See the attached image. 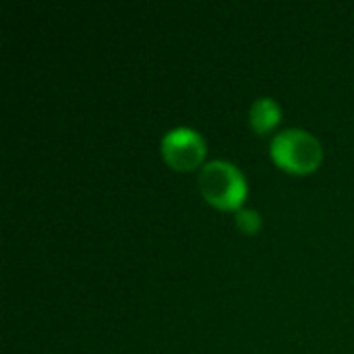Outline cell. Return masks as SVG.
<instances>
[{
    "label": "cell",
    "instance_id": "3957f363",
    "mask_svg": "<svg viewBox=\"0 0 354 354\" xmlns=\"http://www.w3.org/2000/svg\"><path fill=\"white\" fill-rule=\"evenodd\" d=\"M205 153L201 135L189 127H176L162 137V156L176 170L195 168Z\"/></svg>",
    "mask_w": 354,
    "mask_h": 354
},
{
    "label": "cell",
    "instance_id": "5b68a950",
    "mask_svg": "<svg viewBox=\"0 0 354 354\" xmlns=\"http://www.w3.org/2000/svg\"><path fill=\"white\" fill-rule=\"evenodd\" d=\"M236 226H239L243 232L253 234V232L261 226V218H259V214H257L255 209L243 207V209L236 212Z\"/></svg>",
    "mask_w": 354,
    "mask_h": 354
},
{
    "label": "cell",
    "instance_id": "6da1fadb",
    "mask_svg": "<svg viewBox=\"0 0 354 354\" xmlns=\"http://www.w3.org/2000/svg\"><path fill=\"white\" fill-rule=\"evenodd\" d=\"M199 191L216 207L230 209L243 203L247 195V185L236 166L224 160L207 162L199 172Z\"/></svg>",
    "mask_w": 354,
    "mask_h": 354
},
{
    "label": "cell",
    "instance_id": "277c9868",
    "mask_svg": "<svg viewBox=\"0 0 354 354\" xmlns=\"http://www.w3.org/2000/svg\"><path fill=\"white\" fill-rule=\"evenodd\" d=\"M251 124L257 133H266L270 131L278 118H280V106L272 100V97H259L253 102L251 112H249Z\"/></svg>",
    "mask_w": 354,
    "mask_h": 354
},
{
    "label": "cell",
    "instance_id": "7a4b0ae2",
    "mask_svg": "<svg viewBox=\"0 0 354 354\" xmlns=\"http://www.w3.org/2000/svg\"><path fill=\"white\" fill-rule=\"evenodd\" d=\"M272 158L284 170L305 174L319 166L322 145L307 131L286 129L272 141Z\"/></svg>",
    "mask_w": 354,
    "mask_h": 354
}]
</instances>
